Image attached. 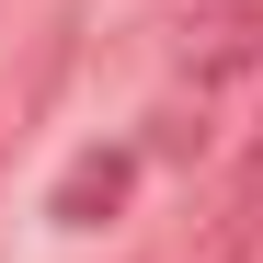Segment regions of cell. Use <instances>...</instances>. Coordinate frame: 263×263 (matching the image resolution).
Returning <instances> with one entry per match:
<instances>
[{
    "mask_svg": "<svg viewBox=\"0 0 263 263\" xmlns=\"http://www.w3.org/2000/svg\"><path fill=\"white\" fill-rule=\"evenodd\" d=\"M12 138H23V126H12V115H0V160H12Z\"/></svg>",
    "mask_w": 263,
    "mask_h": 263,
    "instance_id": "4",
    "label": "cell"
},
{
    "mask_svg": "<svg viewBox=\"0 0 263 263\" xmlns=\"http://www.w3.org/2000/svg\"><path fill=\"white\" fill-rule=\"evenodd\" d=\"M126 195H138V149H80L69 172H58V195H46V217L58 229H103V217H126Z\"/></svg>",
    "mask_w": 263,
    "mask_h": 263,
    "instance_id": "2",
    "label": "cell"
},
{
    "mask_svg": "<svg viewBox=\"0 0 263 263\" xmlns=\"http://www.w3.org/2000/svg\"><path fill=\"white\" fill-rule=\"evenodd\" d=\"M240 69H263V0H195L183 34H172V80L206 103L217 80H240Z\"/></svg>",
    "mask_w": 263,
    "mask_h": 263,
    "instance_id": "1",
    "label": "cell"
},
{
    "mask_svg": "<svg viewBox=\"0 0 263 263\" xmlns=\"http://www.w3.org/2000/svg\"><path fill=\"white\" fill-rule=\"evenodd\" d=\"M229 206H263V115H252V149L229 160Z\"/></svg>",
    "mask_w": 263,
    "mask_h": 263,
    "instance_id": "3",
    "label": "cell"
}]
</instances>
